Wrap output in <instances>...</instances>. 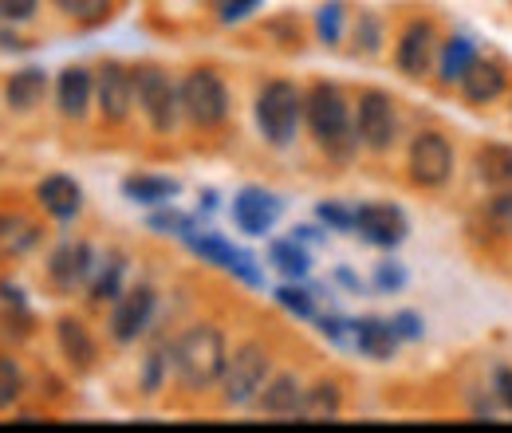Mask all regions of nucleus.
Here are the masks:
<instances>
[{
    "label": "nucleus",
    "mask_w": 512,
    "mask_h": 433,
    "mask_svg": "<svg viewBox=\"0 0 512 433\" xmlns=\"http://www.w3.org/2000/svg\"><path fill=\"white\" fill-rule=\"evenodd\" d=\"M182 91V115L190 119L197 130H217L229 119V87L221 79V71L213 67H193L178 83Z\"/></svg>",
    "instance_id": "obj_6"
},
{
    "label": "nucleus",
    "mask_w": 512,
    "mask_h": 433,
    "mask_svg": "<svg viewBox=\"0 0 512 433\" xmlns=\"http://www.w3.org/2000/svg\"><path fill=\"white\" fill-rule=\"evenodd\" d=\"M0 48H28L20 36H12V32H0Z\"/></svg>",
    "instance_id": "obj_49"
},
{
    "label": "nucleus",
    "mask_w": 512,
    "mask_h": 433,
    "mask_svg": "<svg viewBox=\"0 0 512 433\" xmlns=\"http://www.w3.org/2000/svg\"><path fill=\"white\" fill-rule=\"evenodd\" d=\"M268 32H272V36H280V40H284V48L300 44V28H296V20H292V16H284L280 24H268Z\"/></svg>",
    "instance_id": "obj_45"
},
{
    "label": "nucleus",
    "mask_w": 512,
    "mask_h": 433,
    "mask_svg": "<svg viewBox=\"0 0 512 433\" xmlns=\"http://www.w3.org/2000/svg\"><path fill=\"white\" fill-rule=\"evenodd\" d=\"M481 225L489 237L512 241V186L493 189V197L481 205Z\"/></svg>",
    "instance_id": "obj_29"
},
{
    "label": "nucleus",
    "mask_w": 512,
    "mask_h": 433,
    "mask_svg": "<svg viewBox=\"0 0 512 433\" xmlns=\"http://www.w3.org/2000/svg\"><path fill=\"white\" fill-rule=\"evenodd\" d=\"M60 12H64L67 20H75V24H103V20H111V12H115V0H52Z\"/></svg>",
    "instance_id": "obj_33"
},
{
    "label": "nucleus",
    "mask_w": 512,
    "mask_h": 433,
    "mask_svg": "<svg viewBox=\"0 0 512 433\" xmlns=\"http://www.w3.org/2000/svg\"><path fill=\"white\" fill-rule=\"evenodd\" d=\"M260 4H264V0H213V12H217V24L233 28V24H245Z\"/></svg>",
    "instance_id": "obj_41"
},
{
    "label": "nucleus",
    "mask_w": 512,
    "mask_h": 433,
    "mask_svg": "<svg viewBox=\"0 0 512 433\" xmlns=\"http://www.w3.org/2000/svg\"><path fill=\"white\" fill-rule=\"evenodd\" d=\"M56 339H60V351H64V359L75 371H91V367H95L99 343H95V335H91V327H87L83 319L60 315V319H56Z\"/></svg>",
    "instance_id": "obj_20"
},
{
    "label": "nucleus",
    "mask_w": 512,
    "mask_h": 433,
    "mask_svg": "<svg viewBox=\"0 0 512 433\" xmlns=\"http://www.w3.org/2000/svg\"><path fill=\"white\" fill-rule=\"evenodd\" d=\"M343 410V390L339 382L320 378L316 386L304 390V406H300V418H335Z\"/></svg>",
    "instance_id": "obj_31"
},
{
    "label": "nucleus",
    "mask_w": 512,
    "mask_h": 433,
    "mask_svg": "<svg viewBox=\"0 0 512 433\" xmlns=\"http://www.w3.org/2000/svg\"><path fill=\"white\" fill-rule=\"evenodd\" d=\"M304 123L312 130L316 146L331 162H351L359 150V134H355V107L347 103V95L335 83H312L304 95Z\"/></svg>",
    "instance_id": "obj_1"
},
{
    "label": "nucleus",
    "mask_w": 512,
    "mask_h": 433,
    "mask_svg": "<svg viewBox=\"0 0 512 433\" xmlns=\"http://www.w3.org/2000/svg\"><path fill=\"white\" fill-rule=\"evenodd\" d=\"M178 182L174 178H162V174H130L123 182V193H127L134 205H166L170 197H178Z\"/></svg>",
    "instance_id": "obj_27"
},
{
    "label": "nucleus",
    "mask_w": 512,
    "mask_h": 433,
    "mask_svg": "<svg viewBox=\"0 0 512 433\" xmlns=\"http://www.w3.org/2000/svg\"><path fill=\"white\" fill-rule=\"evenodd\" d=\"M44 91H48L44 67H24V71H16V75L8 79L4 99H8L12 111H36V107L44 103Z\"/></svg>",
    "instance_id": "obj_24"
},
{
    "label": "nucleus",
    "mask_w": 512,
    "mask_h": 433,
    "mask_svg": "<svg viewBox=\"0 0 512 433\" xmlns=\"http://www.w3.org/2000/svg\"><path fill=\"white\" fill-rule=\"evenodd\" d=\"M170 355H174V378L190 394L213 390L229 367V343H225V331L217 323H190L174 339Z\"/></svg>",
    "instance_id": "obj_2"
},
{
    "label": "nucleus",
    "mask_w": 512,
    "mask_h": 433,
    "mask_svg": "<svg viewBox=\"0 0 512 433\" xmlns=\"http://www.w3.org/2000/svg\"><path fill=\"white\" fill-rule=\"evenodd\" d=\"M512 87V67L501 56H477L473 67L465 71V79L457 83V95L465 99V107L485 111L493 103H501Z\"/></svg>",
    "instance_id": "obj_12"
},
{
    "label": "nucleus",
    "mask_w": 512,
    "mask_h": 433,
    "mask_svg": "<svg viewBox=\"0 0 512 433\" xmlns=\"http://www.w3.org/2000/svg\"><path fill=\"white\" fill-rule=\"evenodd\" d=\"M355 134L367 154H390L398 142V103L383 87H367L355 99Z\"/></svg>",
    "instance_id": "obj_9"
},
{
    "label": "nucleus",
    "mask_w": 512,
    "mask_h": 433,
    "mask_svg": "<svg viewBox=\"0 0 512 433\" xmlns=\"http://www.w3.org/2000/svg\"><path fill=\"white\" fill-rule=\"evenodd\" d=\"M56 103H60V115L71 123H83L91 103H95V71L91 67H79L71 63L60 71V83H56Z\"/></svg>",
    "instance_id": "obj_17"
},
{
    "label": "nucleus",
    "mask_w": 512,
    "mask_h": 433,
    "mask_svg": "<svg viewBox=\"0 0 512 433\" xmlns=\"http://www.w3.org/2000/svg\"><path fill=\"white\" fill-rule=\"evenodd\" d=\"M304 119V91L292 79H268L256 95V126L268 146L284 150L296 142V130Z\"/></svg>",
    "instance_id": "obj_4"
},
{
    "label": "nucleus",
    "mask_w": 512,
    "mask_h": 433,
    "mask_svg": "<svg viewBox=\"0 0 512 433\" xmlns=\"http://www.w3.org/2000/svg\"><path fill=\"white\" fill-rule=\"evenodd\" d=\"M335 280H339L347 292H363V280H359L351 268H335Z\"/></svg>",
    "instance_id": "obj_47"
},
{
    "label": "nucleus",
    "mask_w": 512,
    "mask_h": 433,
    "mask_svg": "<svg viewBox=\"0 0 512 433\" xmlns=\"http://www.w3.org/2000/svg\"><path fill=\"white\" fill-rule=\"evenodd\" d=\"M292 237H296L300 245H323V233L316 229V225H296Z\"/></svg>",
    "instance_id": "obj_46"
},
{
    "label": "nucleus",
    "mask_w": 512,
    "mask_h": 433,
    "mask_svg": "<svg viewBox=\"0 0 512 433\" xmlns=\"http://www.w3.org/2000/svg\"><path fill=\"white\" fill-rule=\"evenodd\" d=\"M201 209H205V213L217 209V189H205V193H201Z\"/></svg>",
    "instance_id": "obj_48"
},
{
    "label": "nucleus",
    "mask_w": 512,
    "mask_h": 433,
    "mask_svg": "<svg viewBox=\"0 0 512 433\" xmlns=\"http://www.w3.org/2000/svg\"><path fill=\"white\" fill-rule=\"evenodd\" d=\"M146 225L154 229V233H162V237H190L197 233V221H193L190 213H178V209H154L150 217H146Z\"/></svg>",
    "instance_id": "obj_36"
},
{
    "label": "nucleus",
    "mask_w": 512,
    "mask_h": 433,
    "mask_svg": "<svg viewBox=\"0 0 512 433\" xmlns=\"http://www.w3.org/2000/svg\"><path fill=\"white\" fill-rule=\"evenodd\" d=\"M20 394H24V371H20V363L8 359V355H0V410H12L20 402Z\"/></svg>",
    "instance_id": "obj_37"
},
{
    "label": "nucleus",
    "mask_w": 512,
    "mask_h": 433,
    "mask_svg": "<svg viewBox=\"0 0 512 433\" xmlns=\"http://www.w3.org/2000/svg\"><path fill=\"white\" fill-rule=\"evenodd\" d=\"M40 241V225L24 213H0V256H24Z\"/></svg>",
    "instance_id": "obj_26"
},
{
    "label": "nucleus",
    "mask_w": 512,
    "mask_h": 433,
    "mask_svg": "<svg viewBox=\"0 0 512 433\" xmlns=\"http://www.w3.org/2000/svg\"><path fill=\"white\" fill-rule=\"evenodd\" d=\"M398 331H394V323L383 319V315H363V319H355V347H359V355H367V359H375V363H390L394 359V351H398Z\"/></svg>",
    "instance_id": "obj_21"
},
{
    "label": "nucleus",
    "mask_w": 512,
    "mask_h": 433,
    "mask_svg": "<svg viewBox=\"0 0 512 433\" xmlns=\"http://www.w3.org/2000/svg\"><path fill=\"white\" fill-rule=\"evenodd\" d=\"M473 170H477L481 186L489 189L512 186V146L509 142H481L473 150Z\"/></svg>",
    "instance_id": "obj_23"
},
{
    "label": "nucleus",
    "mask_w": 512,
    "mask_h": 433,
    "mask_svg": "<svg viewBox=\"0 0 512 433\" xmlns=\"http://www.w3.org/2000/svg\"><path fill=\"white\" fill-rule=\"evenodd\" d=\"M134 103L146 115L154 134H170L182 119V91L158 63H138L134 67Z\"/></svg>",
    "instance_id": "obj_5"
},
{
    "label": "nucleus",
    "mask_w": 512,
    "mask_h": 433,
    "mask_svg": "<svg viewBox=\"0 0 512 433\" xmlns=\"http://www.w3.org/2000/svg\"><path fill=\"white\" fill-rule=\"evenodd\" d=\"M316 217H320L327 229H335V233H355V209L343 205V201H320L316 205Z\"/></svg>",
    "instance_id": "obj_40"
},
{
    "label": "nucleus",
    "mask_w": 512,
    "mask_h": 433,
    "mask_svg": "<svg viewBox=\"0 0 512 433\" xmlns=\"http://www.w3.org/2000/svg\"><path fill=\"white\" fill-rule=\"evenodd\" d=\"M36 201L44 205V213H52L56 221H71L79 209H83V189L75 178L67 174H48L40 186H36Z\"/></svg>",
    "instance_id": "obj_22"
},
{
    "label": "nucleus",
    "mask_w": 512,
    "mask_h": 433,
    "mask_svg": "<svg viewBox=\"0 0 512 433\" xmlns=\"http://www.w3.org/2000/svg\"><path fill=\"white\" fill-rule=\"evenodd\" d=\"M272 378V355L264 343H241L233 355H229V367L221 378V398L225 406H253L264 390V382Z\"/></svg>",
    "instance_id": "obj_7"
},
{
    "label": "nucleus",
    "mask_w": 512,
    "mask_h": 433,
    "mask_svg": "<svg viewBox=\"0 0 512 433\" xmlns=\"http://www.w3.org/2000/svg\"><path fill=\"white\" fill-rule=\"evenodd\" d=\"M36 8H40V0H0V16H4V20H12V24L32 20V16H36Z\"/></svg>",
    "instance_id": "obj_44"
},
{
    "label": "nucleus",
    "mask_w": 512,
    "mask_h": 433,
    "mask_svg": "<svg viewBox=\"0 0 512 433\" xmlns=\"http://www.w3.org/2000/svg\"><path fill=\"white\" fill-rule=\"evenodd\" d=\"M477 56H481V44H477V36H469V32H453V36H442L434 79H438L442 87H453V91H457V83L465 79V71L473 67V60H477Z\"/></svg>",
    "instance_id": "obj_19"
},
{
    "label": "nucleus",
    "mask_w": 512,
    "mask_h": 433,
    "mask_svg": "<svg viewBox=\"0 0 512 433\" xmlns=\"http://www.w3.org/2000/svg\"><path fill=\"white\" fill-rule=\"evenodd\" d=\"M186 248H190L193 256H201L205 264H213V268H221V272H229V276H237L241 284H249V288H264V272L256 268V260L245 252V248H237L233 241H225L221 233H205V229H197L186 237Z\"/></svg>",
    "instance_id": "obj_10"
},
{
    "label": "nucleus",
    "mask_w": 512,
    "mask_h": 433,
    "mask_svg": "<svg viewBox=\"0 0 512 433\" xmlns=\"http://www.w3.org/2000/svg\"><path fill=\"white\" fill-rule=\"evenodd\" d=\"M91 272H95V252L87 241H64L48 260V280L60 292H75Z\"/></svg>",
    "instance_id": "obj_16"
},
{
    "label": "nucleus",
    "mask_w": 512,
    "mask_h": 433,
    "mask_svg": "<svg viewBox=\"0 0 512 433\" xmlns=\"http://www.w3.org/2000/svg\"><path fill=\"white\" fill-rule=\"evenodd\" d=\"M438 48H442V32H438V20L434 16H410L394 40V67L422 83L434 75L438 67Z\"/></svg>",
    "instance_id": "obj_8"
},
{
    "label": "nucleus",
    "mask_w": 512,
    "mask_h": 433,
    "mask_svg": "<svg viewBox=\"0 0 512 433\" xmlns=\"http://www.w3.org/2000/svg\"><path fill=\"white\" fill-rule=\"evenodd\" d=\"M268 264L284 280H304L312 272V252H308V245H300L296 237H280V241L268 245Z\"/></svg>",
    "instance_id": "obj_25"
},
{
    "label": "nucleus",
    "mask_w": 512,
    "mask_h": 433,
    "mask_svg": "<svg viewBox=\"0 0 512 433\" xmlns=\"http://www.w3.org/2000/svg\"><path fill=\"white\" fill-rule=\"evenodd\" d=\"M276 296V304L284 311H292L296 319H316V292L312 288H304L300 280H288L284 288H276L272 292Z\"/></svg>",
    "instance_id": "obj_35"
},
{
    "label": "nucleus",
    "mask_w": 512,
    "mask_h": 433,
    "mask_svg": "<svg viewBox=\"0 0 512 433\" xmlns=\"http://www.w3.org/2000/svg\"><path fill=\"white\" fill-rule=\"evenodd\" d=\"M351 44H355V56H367L375 60L386 44V24L379 12H359L355 24H351Z\"/></svg>",
    "instance_id": "obj_30"
},
{
    "label": "nucleus",
    "mask_w": 512,
    "mask_h": 433,
    "mask_svg": "<svg viewBox=\"0 0 512 433\" xmlns=\"http://www.w3.org/2000/svg\"><path fill=\"white\" fill-rule=\"evenodd\" d=\"M347 28H351L347 0H323L320 12H316V36H320L323 48H339L347 40Z\"/></svg>",
    "instance_id": "obj_28"
},
{
    "label": "nucleus",
    "mask_w": 512,
    "mask_h": 433,
    "mask_svg": "<svg viewBox=\"0 0 512 433\" xmlns=\"http://www.w3.org/2000/svg\"><path fill=\"white\" fill-rule=\"evenodd\" d=\"M170 371H174V355H170V347H154V351L142 359V374H138L142 394H158Z\"/></svg>",
    "instance_id": "obj_34"
},
{
    "label": "nucleus",
    "mask_w": 512,
    "mask_h": 433,
    "mask_svg": "<svg viewBox=\"0 0 512 433\" xmlns=\"http://www.w3.org/2000/svg\"><path fill=\"white\" fill-rule=\"evenodd\" d=\"M123 276H127V260L123 252H111L99 276L91 280V304H115L123 296Z\"/></svg>",
    "instance_id": "obj_32"
},
{
    "label": "nucleus",
    "mask_w": 512,
    "mask_h": 433,
    "mask_svg": "<svg viewBox=\"0 0 512 433\" xmlns=\"http://www.w3.org/2000/svg\"><path fill=\"white\" fill-rule=\"evenodd\" d=\"M284 213V201L264 186H245L237 189L233 197V225L245 233V237H264L272 233V225L280 221Z\"/></svg>",
    "instance_id": "obj_15"
},
{
    "label": "nucleus",
    "mask_w": 512,
    "mask_h": 433,
    "mask_svg": "<svg viewBox=\"0 0 512 433\" xmlns=\"http://www.w3.org/2000/svg\"><path fill=\"white\" fill-rule=\"evenodd\" d=\"M390 323H394V331H398V339H402V343H418V339L426 335V319L410 308L394 311V315H390Z\"/></svg>",
    "instance_id": "obj_42"
},
{
    "label": "nucleus",
    "mask_w": 512,
    "mask_h": 433,
    "mask_svg": "<svg viewBox=\"0 0 512 433\" xmlns=\"http://www.w3.org/2000/svg\"><path fill=\"white\" fill-rule=\"evenodd\" d=\"M316 327H320L323 339L335 343V347H351L355 343V319H347V315H316Z\"/></svg>",
    "instance_id": "obj_38"
},
{
    "label": "nucleus",
    "mask_w": 512,
    "mask_h": 433,
    "mask_svg": "<svg viewBox=\"0 0 512 433\" xmlns=\"http://www.w3.org/2000/svg\"><path fill=\"white\" fill-rule=\"evenodd\" d=\"M457 174V146L446 130H418L406 146V182L422 193H442Z\"/></svg>",
    "instance_id": "obj_3"
},
{
    "label": "nucleus",
    "mask_w": 512,
    "mask_h": 433,
    "mask_svg": "<svg viewBox=\"0 0 512 433\" xmlns=\"http://www.w3.org/2000/svg\"><path fill=\"white\" fill-rule=\"evenodd\" d=\"M406 268L398 264V260H383V264H375V276H371V288L375 292H383V296H398L402 288H406Z\"/></svg>",
    "instance_id": "obj_39"
},
{
    "label": "nucleus",
    "mask_w": 512,
    "mask_h": 433,
    "mask_svg": "<svg viewBox=\"0 0 512 433\" xmlns=\"http://www.w3.org/2000/svg\"><path fill=\"white\" fill-rule=\"evenodd\" d=\"M154 308H158V292H154L150 284L127 288V292L115 300V308H111V339H115L119 347L138 343V339L146 335L150 319H154Z\"/></svg>",
    "instance_id": "obj_14"
},
{
    "label": "nucleus",
    "mask_w": 512,
    "mask_h": 433,
    "mask_svg": "<svg viewBox=\"0 0 512 433\" xmlns=\"http://www.w3.org/2000/svg\"><path fill=\"white\" fill-rule=\"evenodd\" d=\"M355 233L371 248H398L410 237V217L394 201H367L355 209Z\"/></svg>",
    "instance_id": "obj_13"
},
{
    "label": "nucleus",
    "mask_w": 512,
    "mask_h": 433,
    "mask_svg": "<svg viewBox=\"0 0 512 433\" xmlns=\"http://www.w3.org/2000/svg\"><path fill=\"white\" fill-rule=\"evenodd\" d=\"M95 107L107 126H123L130 119L134 103V67L119 60H107L95 71Z\"/></svg>",
    "instance_id": "obj_11"
},
{
    "label": "nucleus",
    "mask_w": 512,
    "mask_h": 433,
    "mask_svg": "<svg viewBox=\"0 0 512 433\" xmlns=\"http://www.w3.org/2000/svg\"><path fill=\"white\" fill-rule=\"evenodd\" d=\"M304 390L308 386L300 382V374L280 371L264 382V390H260V398H256L253 406L260 414H268V418H296L300 406H304Z\"/></svg>",
    "instance_id": "obj_18"
},
{
    "label": "nucleus",
    "mask_w": 512,
    "mask_h": 433,
    "mask_svg": "<svg viewBox=\"0 0 512 433\" xmlns=\"http://www.w3.org/2000/svg\"><path fill=\"white\" fill-rule=\"evenodd\" d=\"M489 386H493V394H497L501 410L512 414V367L509 363H497V367H493V382H489Z\"/></svg>",
    "instance_id": "obj_43"
}]
</instances>
